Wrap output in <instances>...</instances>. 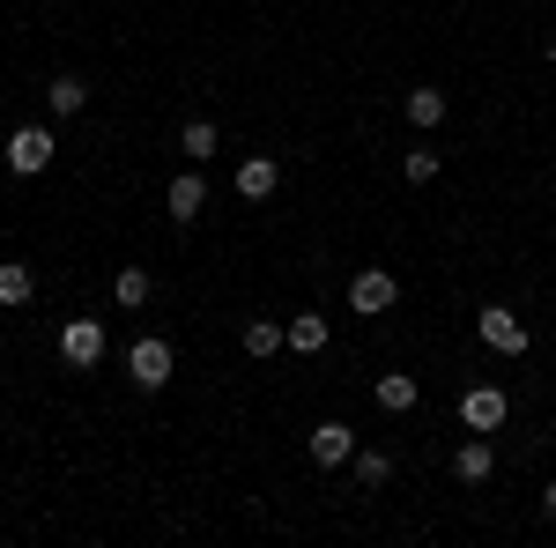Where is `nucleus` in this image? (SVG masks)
I'll list each match as a JSON object with an SVG mask.
<instances>
[{"instance_id":"7ed1b4c3","label":"nucleus","mask_w":556,"mask_h":548,"mask_svg":"<svg viewBox=\"0 0 556 548\" xmlns=\"http://www.w3.org/2000/svg\"><path fill=\"white\" fill-rule=\"evenodd\" d=\"M393 304H401V282H393L386 267H364V275L349 282V311H356V319H386Z\"/></svg>"},{"instance_id":"6ab92c4d","label":"nucleus","mask_w":556,"mask_h":548,"mask_svg":"<svg viewBox=\"0 0 556 548\" xmlns=\"http://www.w3.org/2000/svg\"><path fill=\"white\" fill-rule=\"evenodd\" d=\"M349 467H356V482H371V489L393 474V460H386V453H371V445H356V453H349Z\"/></svg>"},{"instance_id":"a211bd4d","label":"nucleus","mask_w":556,"mask_h":548,"mask_svg":"<svg viewBox=\"0 0 556 548\" xmlns=\"http://www.w3.org/2000/svg\"><path fill=\"white\" fill-rule=\"evenodd\" d=\"M149 290H156V282H149V267H119V282H112V296H119V304H149Z\"/></svg>"},{"instance_id":"0eeeda50","label":"nucleus","mask_w":556,"mask_h":548,"mask_svg":"<svg viewBox=\"0 0 556 548\" xmlns=\"http://www.w3.org/2000/svg\"><path fill=\"white\" fill-rule=\"evenodd\" d=\"M201 208H208V178H201V170H178L172 193H164V215L186 230V222H201Z\"/></svg>"},{"instance_id":"9d476101","label":"nucleus","mask_w":556,"mask_h":548,"mask_svg":"<svg viewBox=\"0 0 556 548\" xmlns=\"http://www.w3.org/2000/svg\"><path fill=\"white\" fill-rule=\"evenodd\" d=\"M349 453H356V430L349 422H319L312 430V460L319 467H349Z\"/></svg>"},{"instance_id":"20e7f679","label":"nucleus","mask_w":556,"mask_h":548,"mask_svg":"<svg viewBox=\"0 0 556 548\" xmlns=\"http://www.w3.org/2000/svg\"><path fill=\"white\" fill-rule=\"evenodd\" d=\"M505 416H513L505 385H468V393H460V422L482 430V437H490V430H505Z\"/></svg>"},{"instance_id":"2eb2a0df","label":"nucleus","mask_w":556,"mask_h":548,"mask_svg":"<svg viewBox=\"0 0 556 548\" xmlns=\"http://www.w3.org/2000/svg\"><path fill=\"white\" fill-rule=\"evenodd\" d=\"M245 356H260V364H267V356H275V348H290V327H275V319H245Z\"/></svg>"},{"instance_id":"4468645a","label":"nucleus","mask_w":556,"mask_h":548,"mask_svg":"<svg viewBox=\"0 0 556 548\" xmlns=\"http://www.w3.org/2000/svg\"><path fill=\"white\" fill-rule=\"evenodd\" d=\"M438 119H445V89H438V82H416V89H408V127H438Z\"/></svg>"},{"instance_id":"1a4fd4ad","label":"nucleus","mask_w":556,"mask_h":548,"mask_svg":"<svg viewBox=\"0 0 556 548\" xmlns=\"http://www.w3.org/2000/svg\"><path fill=\"white\" fill-rule=\"evenodd\" d=\"M453 474H460V482H490V474H497V445H490V437H482V430H475L468 445H460V453H453Z\"/></svg>"},{"instance_id":"aec40b11","label":"nucleus","mask_w":556,"mask_h":548,"mask_svg":"<svg viewBox=\"0 0 556 548\" xmlns=\"http://www.w3.org/2000/svg\"><path fill=\"white\" fill-rule=\"evenodd\" d=\"M408 186H430V178H438V149H408Z\"/></svg>"},{"instance_id":"f8f14e48","label":"nucleus","mask_w":556,"mask_h":548,"mask_svg":"<svg viewBox=\"0 0 556 548\" xmlns=\"http://www.w3.org/2000/svg\"><path fill=\"white\" fill-rule=\"evenodd\" d=\"M38 296V275L23 267V259H0V311H15V304H30Z\"/></svg>"},{"instance_id":"412c9836","label":"nucleus","mask_w":556,"mask_h":548,"mask_svg":"<svg viewBox=\"0 0 556 548\" xmlns=\"http://www.w3.org/2000/svg\"><path fill=\"white\" fill-rule=\"evenodd\" d=\"M542 511H549V519H556V482H549V489H542Z\"/></svg>"},{"instance_id":"ddd939ff","label":"nucleus","mask_w":556,"mask_h":548,"mask_svg":"<svg viewBox=\"0 0 556 548\" xmlns=\"http://www.w3.org/2000/svg\"><path fill=\"white\" fill-rule=\"evenodd\" d=\"M416 400H424V385L408 379V371H386V379H379V408H386V416H408Z\"/></svg>"},{"instance_id":"9b49d317","label":"nucleus","mask_w":556,"mask_h":548,"mask_svg":"<svg viewBox=\"0 0 556 548\" xmlns=\"http://www.w3.org/2000/svg\"><path fill=\"white\" fill-rule=\"evenodd\" d=\"M45 104H52V119H75L89 104V82L83 75H52V82H45Z\"/></svg>"},{"instance_id":"423d86ee","label":"nucleus","mask_w":556,"mask_h":548,"mask_svg":"<svg viewBox=\"0 0 556 548\" xmlns=\"http://www.w3.org/2000/svg\"><path fill=\"white\" fill-rule=\"evenodd\" d=\"M45 164H52V127H15L8 133V170H15V178H38Z\"/></svg>"},{"instance_id":"4be33fe9","label":"nucleus","mask_w":556,"mask_h":548,"mask_svg":"<svg viewBox=\"0 0 556 548\" xmlns=\"http://www.w3.org/2000/svg\"><path fill=\"white\" fill-rule=\"evenodd\" d=\"M549 67H556V38H549Z\"/></svg>"},{"instance_id":"39448f33","label":"nucleus","mask_w":556,"mask_h":548,"mask_svg":"<svg viewBox=\"0 0 556 548\" xmlns=\"http://www.w3.org/2000/svg\"><path fill=\"white\" fill-rule=\"evenodd\" d=\"M60 356H67L75 371H97V364H104V319H67V327H60Z\"/></svg>"},{"instance_id":"6e6552de","label":"nucleus","mask_w":556,"mask_h":548,"mask_svg":"<svg viewBox=\"0 0 556 548\" xmlns=\"http://www.w3.org/2000/svg\"><path fill=\"white\" fill-rule=\"evenodd\" d=\"M238 193H245V201H275V193H282V164H275V156H245V164H238Z\"/></svg>"},{"instance_id":"f03ea898","label":"nucleus","mask_w":556,"mask_h":548,"mask_svg":"<svg viewBox=\"0 0 556 548\" xmlns=\"http://www.w3.org/2000/svg\"><path fill=\"white\" fill-rule=\"evenodd\" d=\"M475 334H482V348H497V356H527V348H534L527 319H519V311H505V304H490V311L475 319Z\"/></svg>"},{"instance_id":"f257e3e1","label":"nucleus","mask_w":556,"mask_h":548,"mask_svg":"<svg viewBox=\"0 0 556 548\" xmlns=\"http://www.w3.org/2000/svg\"><path fill=\"white\" fill-rule=\"evenodd\" d=\"M127 371H134V385H141V393H164V385H172V371H178L172 341L141 334V341H134V356H127Z\"/></svg>"},{"instance_id":"f3484780","label":"nucleus","mask_w":556,"mask_h":548,"mask_svg":"<svg viewBox=\"0 0 556 548\" xmlns=\"http://www.w3.org/2000/svg\"><path fill=\"white\" fill-rule=\"evenodd\" d=\"M290 348H298V356H319V348H327V319H319V311H298V319H290Z\"/></svg>"},{"instance_id":"dca6fc26","label":"nucleus","mask_w":556,"mask_h":548,"mask_svg":"<svg viewBox=\"0 0 556 548\" xmlns=\"http://www.w3.org/2000/svg\"><path fill=\"white\" fill-rule=\"evenodd\" d=\"M215 141H223V133H215V119H186V127H178V149H186L193 164H208Z\"/></svg>"}]
</instances>
